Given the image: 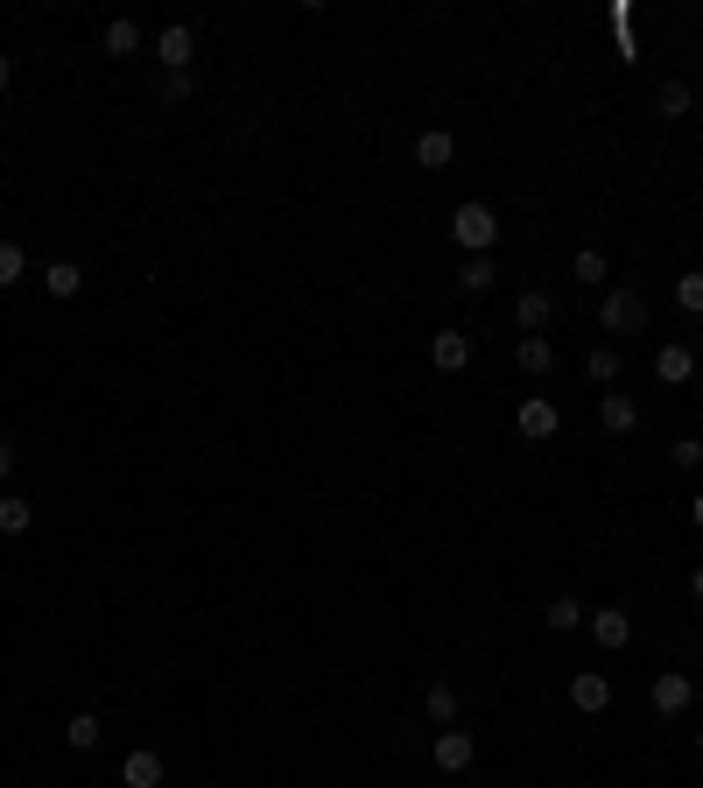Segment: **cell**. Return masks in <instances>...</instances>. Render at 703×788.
<instances>
[{"instance_id": "6da1fadb", "label": "cell", "mask_w": 703, "mask_h": 788, "mask_svg": "<svg viewBox=\"0 0 703 788\" xmlns=\"http://www.w3.org/2000/svg\"><path fill=\"white\" fill-rule=\"evenodd\" d=\"M451 240L465 247V254H492V240H500V218H492V204H457L451 212Z\"/></svg>"}, {"instance_id": "7a4b0ae2", "label": "cell", "mask_w": 703, "mask_h": 788, "mask_svg": "<svg viewBox=\"0 0 703 788\" xmlns=\"http://www.w3.org/2000/svg\"><path fill=\"white\" fill-rule=\"evenodd\" d=\"M598 324H605L612 338L640 332V324H648V296H640V289H605V310H598Z\"/></svg>"}, {"instance_id": "3957f363", "label": "cell", "mask_w": 703, "mask_h": 788, "mask_svg": "<svg viewBox=\"0 0 703 788\" xmlns=\"http://www.w3.org/2000/svg\"><path fill=\"white\" fill-rule=\"evenodd\" d=\"M556 429H563V415H556V401H549V395L520 401V437H528V443H549Z\"/></svg>"}, {"instance_id": "277c9868", "label": "cell", "mask_w": 703, "mask_h": 788, "mask_svg": "<svg viewBox=\"0 0 703 788\" xmlns=\"http://www.w3.org/2000/svg\"><path fill=\"white\" fill-rule=\"evenodd\" d=\"M690 697H696V676H682V668L654 676V711H662V718H682V711H690Z\"/></svg>"}, {"instance_id": "5b68a950", "label": "cell", "mask_w": 703, "mask_h": 788, "mask_svg": "<svg viewBox=\"0 0 703 788\" xmlns=\"http://www.w3.org/2000/svg\"><path fill=\"white\" fill-rule=\"evenodd\" d=\"M155 57H162V71H190V57H198V36H190L184 22H170L155 36Z\"/></svg>"}, {"instance_id": "8992f818", "label": "cell", "mask_w": 703, "mask_h": 788, "mask_svg": "<svg viewBox=\"0 0 703 788\" xmlns=\"http://www.w3.org/2000/svg\"><path fill=\"white\" fill-rule=\"evenodd\" d=\"M120 788H162V753L155 747H134L120 761Z\"/></svg>"}, {"instance_id": "52a82bcc", "label": "cell", "mask_w": 703, "mask_h": 788, "mask_svg": "<svg viewBox=\"0 0 703 788\" xmlns=\"http://www.w3.org/2000/svg\"><path fill=\"white\" fill-rule=\"evenodd\" d=\"M429 360H437V374H465L472 366V338L465 332H437L429 338Z\"/></svg>"}, {"instance_id": "ba28073f", "label": "cell", "mask_w": 703, "mask_h": 788, "mask_svg": "<svg viewBox=\"0 0 703 788\" xmlns=\"http://www.w3.org/2000/svg\"><path fill=\"white\" fill-rule=\"evenodd\" d=\"M549 317H556V303H549L542 289H520V303H514V324H520V338H542V332H549Z\"/></svg>"}, {"instance_id": "9c48e42d", "label": "cell", "mask_w": 703, "mask_h": 788, "mask_svg": "<svg viewBox=\"0 0 703 788\" xmlns=\"http://www.w3.org/2000/svg\"><path fill=\"white\" fill-rule=\"evenodd\" d=\"M472 733H457V725H443V733H437V767H443V775H465V767H472Z\"/></svg>"}, {"instance_id": "30bf717a", "label": "cell", "mask_w": 703, "mask_h": 788, "mask_svg": "<svg viewBox=\"0 0 703 788\" xmlns=\"http://www.w3.org/2000/svg\"><path fill=\"white\" fill-rule=\"evenodd\" d=\"M654 374H662L668 388H682V380H696V352L690 346H662L654 352Z\"/></svg>"}, {"instance_id": "8fae6325", "label": "cell", "mask_w": 703, "mask_h": 788, "mask_svg": "<svg viewBox=\"0 0 703 788\" xmlns=\"http://www.w3.org/2000/svg\"><path fill=\"white\" fill-rule=\"evenodd\" d=\"M598 423H605L612 437H626V429H640V401L633 395H605L598 401Z\"/></svg>"}, {"instance_id": "7c38bea8", "label": "cell", "mask_w": 703, "mask_h": 788, "mask_svg": "<svg viewBox=\"0 0 703 788\" xmlns=\"http://www.w3.org/2000/svg\"><path fill=\"white\" fill-rule=\"evenodd\" d=\"M591 634H598V648H626V641H633V620H626V605L591 613Z\"/></svg>"}, {"instance_id": "4fadbf2b", "label": "cell", "mask_w": 703, "mask_h": 788, "mask_svg": "<svg viewBox=\"0 0 703 788\" xmlns=\"http://www.w3.org/2000/svg\"><path fill=\"white\" fill-rule=\"evenodd\" d=\"M514 360H520L528 380H542L549 366H556V346H549V338H514Z\"/></svg>"}, {"instance_id": "5bb4252c", "label": "cell", "mask_w": 703, "mask_h": 788, "mask_svg": "<svg viewBox=\"0 0 703 788\" xmlns=\"http://www.w3.org/2000/svg\"><path fill=\"white\" fill-rule=\"evenodd\" d=\"M423 711H429L437 725H457V711H465V704H457V683L437 676V683H429V697H423Z\"/></svg>"}, {"instance_id": "9a60e30c", "label": "cell", "mask_w": 703, "mask_h": 788, "mask_svg": "<svg viewBox=\"0 0 703 788\" xmlns=\"http://www.w3.org/2000/svg\"><path fill=\"white\" fill-rule=\"evenodd\" d=\"M570 704H577V711H591V718H598V711L612 704V683H605V676H570Z\"/></svg>"}, {"instance_id": "2e32d148", "label": "cell", "mask_w": 703, "mask_h": 788, "mask_svg": "<svg viewBox=\"0 0 703 788\" xmlns=\"http://www.w3.org/2000/svg\"><path fill=\"white\" fill-rule=\"evenodd\" d=\"M451 155H457V141L443 127H429L423 141H415V162H423V170H451Z\"/></svg>"}, {"instance_id": "e0dca14e", "label": "cell", "mask_w": 703, "mask_h": 788, "mask_svg": "<svg viewBox=\"0 0 703 788\" xmlns=\"http://www.w3.org/2000/svg\"><path fill=\"white\" fill-rule=\"evenodd\" d=\"M42 289H50V296H57V303H71V296H78V289H85V267H78V261H57V267H50V275H42Z\"/></svg>"}, {"instance_id": "ac0fdd59", "label": "cell", "mask_w": 703, "mask_h": 788, "mask_svg": "<svg viewBox=\"0 0 703 788\" xmlns=\"http://www.w3.org/2000/svg\"><path fill=\"white\" fill-rule=\"evenodd\" d=\"M64 739H71V747H78V753H92V747H99V739H106V725H99V718H92V711H71V725H64Z\"/></svg>"}, {"instance_id": "d6986e66", "label": "cell", "mask_w": 703, "mask_h": 788, "mask_svg": "<svg viewBox=\"0 0 703 788\" xmlns=\"http://www.w3.org/2000/svg\"><path fill=\"white\" fill-rule=\"evenodd\" d=\"M577 627H591V613L577 599H549V634H577Z\"/></svg>"}, {"instance_id": "ffe728a7", "label": "cell", "mask_w": 703, "mask_h": 788, "mask_svg": "<svg viewBox=\"0 0 703 788\" xmlns=\"http://www.w3.org/2000/svg\"><path fill=\"white\" fill-rule=\"evenodd\" d=\"M28 522H36V508L22 493H0V535H28Z\"/></svg>"}, {"instance_id": "44dd1931", "label": "cell", "mask_w": 703, "mask_h": 788, "mask_svg": "<svg viewBox=\"0 0 703 788\" xmlns=\"http://www.w3.org/2000/svg\"><path fill=\"white\" fill-rule=\"evenodd\" d=\"M492 282H500V267H492L486 254H478V261H465V267H457V289H465V296H486V289H492Z\"/></svg>"}, {"instance_id": "7402d4cb", "label": "cell", "mask_w": 703, "mask_h": 788, "mask_svg": "<svg viewBox=\"0 0 703 788\" xmlns=\"http://www.w3.org/2000/svg\"><path fill=\"white\" fill-rule=\"evenodd\" d=\"M585 374L598 380V388H612V380H619V346H598L591 360H585Z\"/></svg>"}, {"instance_id": "603a6c76", "label": "cell", "mask_w": 703, "mask_h": 788, "mask_svg": "<svg viewBox=\"0 0 703 788\" xmlns=\"http://www.w3.org/2000/svg\"><path fill=\"white\" fill-rule=\"evenodd\" d=\"M22 275H28V254H22V240H0V289H14Z\"/></svg>"}, {"instance_id": "cb8c5ba5", "label": "cell", "mask_w": 703, "mask_h": 788, "mask_svg": "<svg viewBox=\"0 0 703 788\" xmlns=\"http://www.w3.org/2000/svg\"><path fill=\"white\" fill-rule=\"evenodd\" d=\"M654 107H662L668 121H682V113H690V85H682V78H668L662 92H654Z\"/></svg>"}, {"instance_id": "d4e9b609", "label": "cell", "mask_w": 703, "mask_h": 788, "mask_svg": "<svg viewBox=\"0 0 703 788\" xmlns=\"http://www.w3.org/2000/svg\"><path fill=\"white\" fill-rule=\"evenodd\" d=\"M106 50L113 57H134V50H141V28H134V22H106Z\"/></svg>"}, {"instance_id": "484cf974", "label": "cell", "mask_w": 703, "mask_h": 788, "mask_svg": "<svg viewBox=\"0 0 703 788\" xmlns=\"http://www.w3.org/2000/svg\"><path fill=\"white\" fill-rule=\"evenodd\" d=\"M668 465H676V472H703V443L696 437H676V443H668Z\"/></svg>"}, {"instance_id": "4316f807", "label": "cell", "mask_w": 703, "mask_h": 788, "mask_svg": "<svg viewBox=\"0 0 703 788\" xmlns=\"http://www.w3.org/2000/svg\"><path fill=\"white\" fill-rule=\"evenodd\" d=\"M676 303L690 310V317H703V267H690V275L676 282Z\"/></svg>"}, {"instance_id": "83f0119b", "label": "cell", "mask_w": 703, "mask_h": 788, "mask_svg": "<svg viewBox=\"0 0 703 788\" xmlns=\"http://www.w3.org/2000/svg\"><path fill=\"white\" fill-rule=\"evenodd\" d=\"M577 282H605V254L598 247H577Z\"/></svg>"}, {"instance_id": "f1b7e54d", "label": "cell", "mask_w": 703, "mask_h": 788, "mask_svg": "<svg viewBox=\"0 0 703 788\" xmlns=\"http://www.w3.org/2000/svg\"><path fill=\"white\" fill-rule=\"evenodd\" d=\"M162 99H170V107H184V99H190V71H170V78H162Z\"/></svg>"}, {"instance_id": "f546056e", "label": "cell", "mask_w": 703, "mask_h": 788, "mask_svg": "<svg viewBox=\"0 0 703 788\" xmlns=\"http://www.w3.org/2000/svg\"><path fill=\"white\" fill-rule=\"evenodd\" d=\"M14 458H22V451H14V437H0V479H14Z\"/></svg>"}, {"instance_id": "4dcf8cb0", "label": "cell", "mask_w": 703, "mask_h": 788, "mask_svg": "<svg viewBox=\"0 0 703 788\" xmlns=\"http://www.w3.org/2000/svg\"><path fill=\"white\" fill-rule=\"evenodd\" d=\"M690 591H696V605H703V563H696V571H690Z\"/></svg>"}, {"instance_id": "1f68e13d", "label": "cell", "mask_w": 703, "mask_h": 788, "mask_svg": "<svg viewBox=\"0 0 703 788\" xmlns=\"http://www.w3.org/2000/svg\"><path fill=\"white\" fill-rule=\"evenodd\" d=\"M8 85H14V64H8V57H0V92H8Z\"/></svg>"}, {"instance_id": "d6a6232c", "label": "cell", "mask_w": 703, "mask_h": 788, "mask_svg": "<svg viewBox=\"0 0 703 788\" xmlns=\"http://www.w3.org/2000/svg\"><path fill=\"white\" fill-rule=\"evenodd\" d=\"M690 522H696V528H703V493H696V500H690Z\"/></svg>"}, {"instance_id": "836d02e7", "label": "cell", "mask_w": 703, "mask_h": 788, "mask_svg": "<svg viewBox=\"0 0 703 788\" xmlns=\"http://www.w3.org/2000/svg\"><path fill=\"white\" fill-rule=\"evenodd\" d=\"M696 753H703V733H696Z\"/></svg>"}]
</instances>
